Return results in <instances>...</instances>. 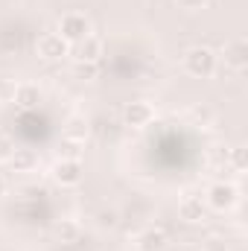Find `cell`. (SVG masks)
<instances>
[{"label": "cell", "instance_id": "6da1fadb", "mask_svg": "<svg viewBox=\"0 0 248 251\" xmlns=\"http://www.w3.org/2000/svg\"><path fill=\"white\" fill-rule=\"evenodd\" d=\"M184 70L193 79H210L216 73V53L210 47H204V44L190 47L184 53Z\"/></svg>", "mask_w": 248, "mask_h": 251}, {"label": "cell", "instance_id": "7a4b0ae2", "mask_svg": "<svg viewBox=\"0 0 248 251\" xmlns=\"http://www.w3.org/2000/svg\"><path fill=\"white\" fill-rule=\"evenodd\" d=\"M94 29H91V18L85 15V12H64L62 21H59V35H62L64 41L73 47V44H79L85 35H91Z\"/></svg>", "mask_w": 248, "mask_h": 251}, {"label": "cell", "instance_id": "3957f363", "mask_svg": "<svg viewBox=\"0 0 248 251\" xmlns=\"http://www.w3.org/2000/svg\"><path fill=\"white\" fill-rule=\"evenodd\" d=\"M35 53H38L44 62H62L64 56H70V44L64 41L59 32H44V35L35 41Z\"/></svg>", "mask_w": 248, "mask_h": 251}, {"label": "cell", "instance_id": "277c9868", "mask_svg": "<svg viewBox=\"0 0 248 251\" xmlns=\"http://www.w3.org/2000/svg\"><path fill=\"white\" fill-rule=\"evenodd\" d=\"M204 201H207L213 210L225 213V210H231V207L237 204V187H234V184H228V181H216V184H210V187H207Z\"/></svg>", "mask_w": 248, "mask_h": 251}, {"label": "cell", "instance_id": "5b68a950", "mask_svg": "<svg viewBox=\"0 0 248 251\" xmlns=\"http://www.w3.org/2000/svg\"><path fill=\"white\" fill-rule=\"evenodd\" d=\"M82 161H73V158H59V164L53 167V178L62 184V187H76L82 181Z\"/></svg>", "mask_w": 248, "mask_h": 251}, {"label": "cell", "instance_id": "8992f818", "mask_svg": "<svg viewBox=\"0 0 248 251\" xmlns=\"http://www.w3.org/2000/svg\"><path fill=\"white\" fill-rule=\"evenodd\" d=\"M222 59L228 67H234V70H243L248 64V41L243 35H237V38H231V41H225V47H222Z\"/></svg>", "mask_w": 248, "mask_h": 251}, {"label": "cell", "instance_id": "52a82bcc", "mask_svg": "<svg viewBox=\"0 0 248 251\" xmlns=\"http://www.w3.org/2000/svg\"><path fill=\"white\" fill-rule=\"evenodd\" d=\"M70 56L76 59V62H99V56H102V38L99 35H85L79 44H73L70 47Z\"/></svg>", "mask_w": 248, "mask_h": 251}, {"label": "cell", "instance_id": "ba28073f", "mask_svg": "<svg viewBox=\"0 0 248 251\" xmlns=\"http://www.w3.org/2000/svg\"><path fill=\"white\" fill-rule=\"evenodd\" d=\"M152 117H155V108H152L146 100L125 102V108H123L125 126H134V128H140V126H149V123H152Z\"/></svg>", "mask_w": 248, "mask_h": 251}, {"label": "cell", "instance_id": "9c48e42d", "mask_svg": "<svg viewBox=\"0 0 248 251\" xmlns=\"http://www.w3.org/2000/svg\"><path fill=\"white\" fill-rule=\"evenodd\" d=\"M167 246V234L161 228H146L137 237V251H161Z\"/></svg>", "mask_w": 248, "mask_h": 251}, {"label": "cell", "instance_id": "30bf717a", "mask_svg": "<svg viewBox=\"0 0 248 251\" xmlns=\"http://www.w3.org/2000/svg\"><path fill=\"white\" fill-rule=\"evenodd\" d=\"M178 213H181V219H187V222H201L204 219V204H201V199L187 196L184 201L178 204Z\"/></svg>", "mask_w": 248, "mask_h": 251}, {"label": "cell", "instance_id": "8fae6325", "mask_svg": "<svg viewBox=\"0 0 248 251\" xmlns=\"http://www.w3.org/2000/svg\"><path fill=\"white\" fill-rule=\"evenodd\" d=\"M9 164H12L18 173H26V170H32V167L38 164V158H35V152H32V149H12Z\"/></svg>", "mask_w": 248, "mask_h": 251}, {"label": "cell", "instance_id": "7c38bea8", "mask_svg": "<svg viewBox=\"0 0 248 251\" xmlns=\"http://www.w3.org/2000/svg\"><path fill=\"white\" fill-rule=\"evenodd\" d=\"M38 100H41V91H38V85H21V88L15 91V102H18V105H24V108H32V105H38Z\"/></svg>", "mask_w": 248, "mask_h": 251}, {"label": "cell", "instance_id": "4fadbf2b", "mask_svg": "<svg viewBox=\"0 0 248 251\" xmlns=\"http://www.w3.org/2000/svg\"><path fill=\"white\" fill-rule=\"evenodd\" d=\"M64 137H70V140H82V143H85V137H88V123H85L82 117H70L67 126H64Z\"/></svg>", "mask_w": 248, "mask_h": 251}, {"label": "cell", "instance_id": "5bb4252c", "mask_svg": "<svg viewBox=\"0 0 248 251\" xmlns=\"http://www.w3.org/2000/svg\"><path fill=\"white\" fill-rule=\"evenodd\" d=\"M76 79H97L99 76V62H76L73 64Z\"/></svg>", "mask_w": 248, "mask_h": 251}, {"label": "cell", "instance_id": "9a60e30c", "mask_svg": "<svg viewBox=\"0 0 248 251\" xmlns=\"http://www.w3.org/2000/svg\"><path fill=\"white\" fill-rule=\"evenodd\" d=\"M82 140H70V137H64L62 140V158H73V161H79V155H82Z\"/></svg>", "mask_w": 248, "mask_h": 251}, {"label": "cell", "instance_id": "2e32d148", "mask_svg": "<svg viewBox=\"0 0 248 251\" xmlns=\"http://www.w3.org/2000/svg\"><path fill=\"white\" fill-rule=\"evenodd\" d=\"M201 251H228V243H225L222 237H207V240L201 243Z\"/></svg>", "mask_w": 248, "mask_h": 251}, {"label": "cell", "instance_id": "e0dca14e", "mask_svg": "<svg viewBox=\"0 0 248 251\" xmlns=\"http://www.w3.org/2000/svg\"><path fill=\"white\" fill-rule=\"evenodd\" d=\"M175 3H178V9H184V12H201V9H207L210 0H175Z\"/></svg>", "mask_w": 248, "mask_h": 251}, {"label": "cell", "instance_id": "ac0fdd59", "mask_svg": "<svg viewBox=\"0 0 248 251\" xmlns=\"http://www.w3.org/2000/svg\"><path fill=\"white\" fill-rule=\"evenodd\" d=\"M76 234H79V225H76V222H62V225H59V237H62V243L73 240Z\"/></svg>", "mask_w": 248, "mask_h": 251}, {"label": "cell", "instance_id": "d6986e66", "mask_svg": "<svg viewBox=\"0 0 248 251\" xmlns=\"http://www.w3.org/2000/svg\"><path fill=\"white\" fill-rule=\"evenodd\" d=\"M234 167H237V170H243V167H246V155H243V149H237V152H234Z\"/></svg>", "mask_w": 248, "mask_h": 251}, {"label": "cell", "instance_id": "ffe728a7", "mask_svg": "<svg viewBox=\"0 0 248 251\" xmlns=\"http://www.w3.org/2000/svg\"><path fill=\"white\" fill-rule=\"evenodd\" d=\"M3 196H6V178L0 176V199H3Z\"/></svg>", "mask_w": 248, "mask_h": 251}]
</instances>
